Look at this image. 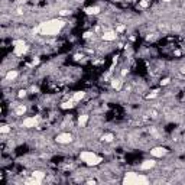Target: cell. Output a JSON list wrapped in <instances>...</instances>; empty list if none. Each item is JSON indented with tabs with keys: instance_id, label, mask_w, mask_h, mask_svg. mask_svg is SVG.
<instances>
[{
	"instance_id": "obj_1",
	"label": "cell",
	"mask_w": 185,
	"mask_h": 185,
	"mask_svg": "<svg viewBox=\"0 0 185 185\" xmlns=\"http://www.w3.org/2000/svg\"><path fill=\"white\" fill-rule=\"evenodd\" d=\"M64 26H65V20H62V19H51L48 22L41 23V26L36 31L39 33H42V35H55V33H58L61 31Z\"/></svg>"
},
{
	"instance_id": "obj_2",
	"label": "cell",
	"mask_w": 185,
	"mask_h": 185,
	"mask_svg": "<svg viewBox=\"0 0 185 185\" xmlns=\"http://www.w3.org/2000/svg\"><path fill=\"white\" fill-rule=\"evenodd\" d=\"M148 182H149V181H148L146 176H143V175H138V173H135V172H129V173H126V176H124V179H123L124 185H136V184L146 185Z\"/></svg>"
},
{
	"instance_id": "obj_3",
	"label": "cell",
	"mask_w": 185,
	"mask_h": 185,
	"mask_svg": "<svg viewBox=\"0 0 185 185\" xmlns=\"http://www.w3.org/2000/svg\"><path fill=\"white\" fill-rule=\"evenodd\" d=\"M80 158H81L87 165H90V166H95V165H98V163L101 162V158L97 156L95 153H92V152H81Z\"/></svg>"
},
{
	"instance_id": "obj_4",
	"label": "cell",
	"mask_w": 185,
	"mask_h": 185,
	"mask_svg": "<svg viewBox=\"0 0 185 185\" xmlns=\"http://www.w3.org/2000/svg\"><path fill=\"white\" fill-rule=\"evenodd\" d=\"M15 54L16 55H23L28 52V46L25 45L23 41H15Z\"/></svg>"
},
{
	"instance_id": "obj_5",
	"label": "cell",
	"mask_w": 185,
	"mask_h": 185,
	"mask_svg": "<svg viewBox=\"0 0 185 185\" xmlns=\"http://www.w3.org/2000/svg\"><path fill=\"white\" fill-rule=\"evenodd\" d=\"M58 143H62V145H67V143H69L71 140H72V136L69 135V133H61V135H58L57 139H55Z\"/></svg>"
},
{
	"instance_id": "obj_6",
	"label": "cell",
	"mask_w": 185,
	"mask_h": 185,
	"mask_svg": "<svg viewBox=\"0 0 185 185\" xmlns=\"http://www.w3.org/2000/svg\"><path fill=\"white\" fill-rule=\"evenodd\" d=\"M150 153L156 156V158H162L163 155H166V149L165 148H153L152 150H150Z\"/></svg>"
},
{
	"instance_id": "obj_7",
	"label": "cell",
	"mask_w": 185,
	"mask_h": 185,
	"mask_svg": "<svg viewBox=\"0 0 185 185\" xmlns=\"http://www.w3.org/2000/svg\"><path fill=\"white\" fill-rule=\"evenodd\" d=\"M36 122H38V120H36L35 117H28V119L23 120V126H25V127H35Z\"/></svg>"
},
{
	"instance_id": "obj_8",
	"label": "cell",
	"mask_w": 185,
	"mask_h": 185,
	"mask_svg": "<svg viewBox=\"0 0 185 185\" xmlns=\"http://www.w3.org/2000/svg\"><path fill=\"white\" fill-rule=\"evenodd\" d=\"M153 166H155V161H145V162L140 165L142 169H150V168H153Z\"/></svg>"
},
{
	"instance_id": "obj_9",
	"label": "cell",
	"mask_w": 185,
	"mask_h": 185,
	"mask_svg": "<svg viewBox=\"0 0 185 185\" xmlns=\"http://www.w3.org/2000/svg\"><path fill=\"white\" fill-rule=\"evenodd\" d=\"M103 39H104V41H114V39H116V33H113V32H106V33H103Z\"/></svg>"
},
{
	"instance_id": "obj_10",
	"label": "cell",
	"mask_w": 185,
	"mask_h": 185,
	"mask_svg": "<svg viewBox=\"0 0 185 185\" xmlns=\"http://www.w3.org/2000/svg\"><path fill=\"white\" fill-rule=\"evenodd\" d=\"M100 12V7H87L85 9V13L87 15H97Z\"/></svg>"
},
{
	"instance_id": "obj_11",
	"label": "cell",
	"mask_w": 185,
	"mask_h": 185,
	"mask_svg": "<svg viewBox=\"0 0 185 185\" xmlns=\"http://www.w3.org/2000/svg\"><path fill=\"white\" fill-rule=\"evenodd\" d=\"M32 176H33V178H36V179H39V181H42V179H44V176H45V173H44V172H41V171H35V172L32 173Z\"/></svg>"
},
{
	"instance_id": "obj_12",
	"label": "cell",
	"mask_w": 185,
	"mask_h": 185,
	"mask_svg": "<svg viewBox=\"0 0 185 185\" xmlns=\"http://www.w3.org/2000/svg\"><path fill=\"white\" fill-rule=\"evenodd\" d=\"M111 87L116 88V90H120V88H122V81H120V80H113V81H111Z\"/></svg>"
},
{
	"instance_id": "obj_13",
	"label": "cell",
	"mask_w": 185,
	"mask_h": 185,
	"mask_svg": "<svg viewBox=\"0 0 185 185\" xmlns=\"http://www.w3.org/2000/svg\"><path fill=\"white\" fill-rule=\"evenodd\" d=\"M82 97H84V92H82V91H77L75 94H74V95H72V100H74V101L77 103V101H80V100H81Z\"/></svg>"
},
{
	"instance_id": "obj_14",
	"label": "cell",
	"mask_w": 185,
	"mask_h": 185,
	"mask_svg": "<svg viewBox=\"0 0 185 185\" xmlns=\"http://www.w3.org/2000/svg\"><path fill=\"white\" fill-rule=\"evenodd\" d=\"M87 120H88V116H87V114H82V116H80V119H78V124H80V126H84V124L87 123Z\"/></svg>"
},
{
	"instance_id": "obj_15",
	"label": "cell",
	"mask_w": 185,
	"mask_h": 185,
	"mask_svg": "<svg viewBox=\"0 0 185 185\" xmlns=\"http://www.w3.org/2000/svg\"><path fill=\"white\" fill-rule=\"evenodd\" d=\"M74 103H75L74 100H69V101H65V103L62 104L61 107H62V108H72V107H74Z\"/></svg>"
},
{
	"instance_id": "obj_16",
	"label": "cell",
	"mask_w": 185,
	"mask_h": 185,
	"mask_svg": "<svg viewBox=\"0 0 185 185\" xmlns=\"http://www.w3.org/2000/svg\"><path fill=\"white\" fill-rule=\"evenodd\" d=\"M25 111H26V107H25V106H19V107L16 108V114H17V116L25 114Z\"/></svg>"
},
{
	"instance_id": "obj_17",
	"label": "cell",
	"mask_w": 185,
	"mask_h": 185,
	"mask_svg": "<svg viewBox=\"0 0 185 185\" xmlns=\"http://www.w3.org/2000/svg\"><path fill=\"white\" fill-rule=\"evenodd\" d=\"M17 77V72L16 71H10V72H7V75H6V78L7 80H13V78Z\"/></svg>"
},
{
	"instance_id": "obj_18",
	"label": "cell",
	"mask_w": 185,
	"mask_h": 185,
	"mask_svg": "<svg viewBox=\"0 0 185 185\" xmlns=\"http://www.w3.org/2000/svg\"><path fill=\"white\" fill-rule=\"evenodd\" d=\"M0 132H1V133H9V132H10V127H9V126H1V127H0Z\"/></svg>"
},
{
	"instance_id": "obj_19",
	"label": "cell",
	"mask_w": 185,
	"mask_h": 185,
	"mask_svg": "<svg viewBox=\"0 0 185 185\" xmlns=\"http://www.w3.org/2000/svg\"><path fill=\"white\" fill-rule=\"evenodd\" d=\"M103 140H106V142H111V140H113V135H104V136H103Z\"/></svg>"
},
{
	"instance_id": "obj_20",
	"label": "cell",
	"mask_w": 185,
	"mask_h": 185,
	"mask_svg": "<svg viewBox=\"0 0 185 185\" xmlns=\"http://www.w3.org/2000/svg\"><path fill=\"white\" fill-rule=\"evenodd\" d=\"M156 94H158V91L150 92V94H148V95H146V98H153V97H156Z\"/></svg>"
},
{
	"instance_id": "obj_21",
	"label": "cell",
	"mask_w": 185,
	"mask_h": 185,
	"mask_svg": "<svg viewBox=\"0 0 185 185\" xmlns=\"http://www.w3.org/2000/svg\"><path fill=\"white\" fill-rule=\"evenodd\" d=\"M169 78H163V80H162V81H161V84H162V85H166V84H169Z\"/></svg>"
},
{
	"instance_id": "obj_22",
	"label": "cell",
	"mask_w": 185,
	"mask_h": 185,
	"mask_svg": "<svg viewBox=\"0 0 185 185\" xmlns=\"http://www.w3.org/2000/svg\"><path fill=\"white\" fill-rule=\"evenodd\" d=\"M124 29H126L124 25H119V26H117V32H124Z\"/></svg>"
},
{
	"instance_id": "obj_23",
	"label": "cell",
	"mask_w": 185,
	"mask_h": 185,
	"mask_svg": "<svg viewBox=\"0 0 185 185\" xmlns=\"http://www.w3.org/2000/svg\"><path fill=\"white\" fill-rule=\"evenodd\" d=\"M148 4H149V3H148L146 0H142V1H140V7H148Z\"/></svg>"
},
{
	"instance_id": "obj_24",
	"label": "cell",
	"mask_w": 185,
	"mask_h": 185,
	"mask_svg": "<svg viewBox=\"0 0 185 185\" xmlns=\"http://www.w3.org/2000/svg\"><path fill=\"white\" fill-rule=\"evenodd\" d=\"M17 95H19V97L22 98V97H25V95H26V91H25V90H20V91H19V94H17Z\"/></svg>"
},
{
	"instance_id": "obj_25",
	"label": "cell",
	"mask_w": 185,
	"mask_h": 185,
	"mask_svg": "<svg viewBox=\"0 0 185 185\" xmlns=\"http://www.w3.org/2000/svg\"><path fill=\"white\" fill-rule=\"evenodd\" d=\"M68 13H69V10H61V12H59V15L61 16H67Z\"/></svg>"
},
{
	"instance_id": "obj_26",
	"label": "cell",
	"mask_w": 185,
	"mask_h": 185,
	"mask_svg": "<svg viewBox=\"0 0 185 185\" xmlns=\"http://www.w3.org/2000/svg\"><path fill=\"white\" fill-rule=\"evenodd\" d=\"M88 36H91V33H90V32H85V33H84V38H88Z\"/></svg>"
},
{
	"instance_id": "obj_27",
	"label": "cell",
	"mask_w": 185,
	"mask_h": 185,
	"mask_svg": "<svg viewBox=\"0 0 185 185\" xmlns=\"http://www.w3.org/2000/svg\"><path fill=\"white\" fill-rule=\"evenodd\" d=\"M36 64H39V58H36V59H33V65H36Z\"/></svg>"
},
{
	"instance_id": "obj_28",
	"label": "cell",
	"mask_w": 185,
	"mask_h": 185,
	"mask_svg": "<svg viewBox=\"0 0 185 185\" xmlns=\"http://www.w3.org/2000/svg\"><path fill=\"white\" fill-rule=\"evenodd\" d=\"M17 1H20V3H25V1H26V0H17Z\"/></svg>"
},
{
	"instance_id": "obj_29",
	"label": "cell",
	"mask_w": 185,
	"mask_h": 185,
	"mask_svg": "<svg viewBox=\"0 0 185 185\" xmlns=\"http://www.w3.org/2000/svg\"><path fill=\"white\" fill-rule=\"evenodd\" d=\"M182 72H184V74H185V67H184V68H182Z\"/></svg>"
},
{
	"instance_id": "obj_30",
	"label": "cell",
	"mask_w": 185,
	"mask_h": 185,
	"mask_svg": "<svg viewBox=\"0 0 185 185\" xmlns=\"http://www.w3.org/2000/svg\"><path fill=\"white\" fill-rule=\"evenodd\" d=\"M162 1H171V0H162Z\"/></svg>"
}]
</instances>
